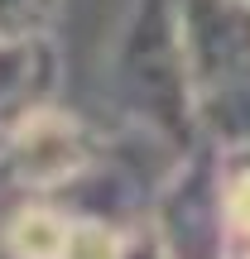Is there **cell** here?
<instances>
[{
    "mask_svg": "<svg viewBox=\"0 0 250 259\" xmlns=\"http://www.w3.org/2000/svg\"><path fill=\"white\" fill-rule=\"evenodd\" d=\"M58 53L53 38H0V135L39 106H53Z\"/></svg>",
    "mask_w": 250,
    "mask_h": 259,
    "instance_id": "277c9868",
    "label": "cell"
},
{
    "mask_svg": "<svg viewBox=\"0 0 250 259\" xmlns=\"http://www.w3.org/2000/svg\"><path fill=\"white\" fill-rule=\"evenodd\" d=\"M116 259H168L164 240H159V231H154V221L125 231V245H121V254H116Z\"/></svg>",
    "mask_w": 250,
    "mask_h": 259,
    "instance_id": "52a82bcc",
    "label": "cell"
},
{
    "mask_svg": "<svg viewBox=\"0 0 250 259\" xmlns=\"http://www.w3.org/2000/svg\"><path fill=\"white\" fill-rule=\"evenodd\" d=\"M154 231L168 259H226V206H222V149L197 139L168 173L154 202Z\"/></svg>",
    "mask_w": 250,
    "mask_h": 259,
    "instance_id": "3957f363",
    "label": "cell"
},
{
    "mask_svg": "<svg viewBox=\"0 0 250 259\" xmlns=\"http://www.w3.org/2000/svg\"><path fill=\"white\" fill-rule=\"evenodd\" d=\"M96 163H101V144L92 139V130L58 106L29 111L5 130V144H0V178L15 183L19 192L58 197L77 187Z\"/></svg>",
    "mask_w": 250,
    "mask_h": 259,
    "instance_id": "7a4b0ae2",
    "label": "cell"
},
{
    "mask_svg": "<svg viewBox=\"0 0 250 259\" xmlns=\"http://www.w3.org/2000/svg\"><path fill=\"white\" fill-rule=\"evenodd\" d=\"M116 101L139 130L193 149L197 139V106H193V72H188L183 34H178V0H139L121 44H116Z\"/></svg>",
    "mask_w": 250,
    "mask_h": 259,
    "instance_id": "6da1fadb",
    "label": "cell"
},
{
    "mask_svg": "<svg viewBox=\"0 0 250 259\" xmlns=\"http://www.w3.org/2000/svg\"><path fill=\"white\" fill-rule=\"evenodd\" d=\"M63 0H0V38H39L53 34Z\"/></svg>",
    "mask_w": 250,
    "mask_h": 259,
    "instance_id": "8992f818",
    "label": "cell"
},
{
    "mask_svg": "<svg viewBox=\"0 0 250 259\" xmlns=\"http://www.w3.org/2000/svg\"><path fill=\"white\" fill-rule=\"evenodd\" d=\"M67 231H73V206H63L48 192H24L0 216V254L5 259H63Z\"/></svg>",
    "mask_w": 250,
    "mask_h": 259,
    "instance_id": "5b68a950",
    "label": "cell"
}]
</instances>
